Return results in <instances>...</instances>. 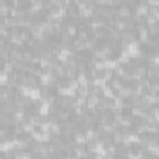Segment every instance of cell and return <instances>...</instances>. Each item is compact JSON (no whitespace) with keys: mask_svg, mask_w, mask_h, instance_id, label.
I'll use <instances>...</instances> for the list:
<instances>
[{"mask_svg":"<svg viewBox=\"0 0 159 159\" xmlns=\"http://www.w3.org/2000/svg\"><path fill=\"white\" fill-rule=\"evenodd\" d=\"M87 70V62L85 61H78V65H77V71H85Z\"/></svg>","mask_w":159,"mask_h":159,"instance_id":"obj_1","label":"cell"}]
</instances>
